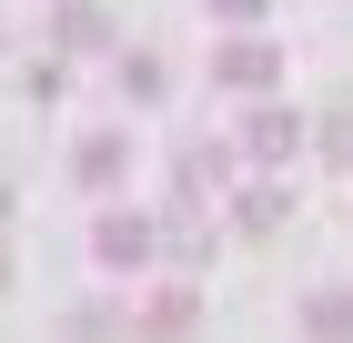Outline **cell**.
Masks as SVG:
<instances>
[]
</instances>
